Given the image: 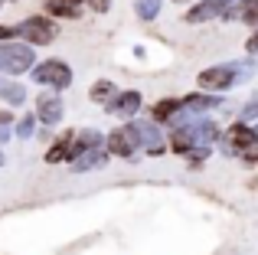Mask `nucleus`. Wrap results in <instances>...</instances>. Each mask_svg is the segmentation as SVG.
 Listing matches in <instances>:
<instances>
[{
  "instance_id": "nucleus-1",
  "label": "nucleus",
  "mask_w": 258,
  "mask_h": 255,
  "mask_svg": "<svg viewBox=\"0 0 258 255\" xmlns=\"http://www.w3.org/2000/svg\"><path fill=\"white\" fill-rule=\"evenodd\" d=\"M30 79L36 85H43L46 92H59V95H62L66 89H72L76 72H72V66L66 62V59H43V62H36L30 69Z\"/></svg>"
},
{
  "instance_id": "nucleus-2",
  "label": "nucleus",
  "mask_w": 258,
  "mask_h": 255,
  "mask_svg": "<svg viewBox=\"0 0 258 255\" xmlns=\"http://www.w3.org/2000/svg\"><path fill=\"white\" fill-rule=\"evenodd\" d=\"M13 30H17L20 43L33 46V49L49 46L52 39L59 36V23H56V20H49L46 13H30V17H23L20 23H13Z\"/></svg>"
},
{
  "instance_id": "nucleus-3",
  "label": "nucleus",
  "mask_w": 258,
  "mask_h": 255,
  "mask_svg": "<svg viewBox=\"0 0 258 255\" xmlns=\"http://www.w3.org/2000/svg\"><path fill=\"white\" fill-rule=\"evenodd\" d=\"M36 66V49L20 39L10 43H0V72L4 76H26V72Z\"/></svg>"
},
{
  "instance_id": "nucleus-4",
  "label": "nucleus",
  "mask_w": 258,
  "mask_h": 255,
  "mask_svg": "<svg viewBox=\"0 0 258 255\" xmlns=\"http://www.w3.org/2000/svg\"><path fill=\"white\" fill-rule=\"evenodd\" d=\"M239 85V72H235L232 62H216L206 66V69L196 76V89L200 92H213V95H226Z\"/></svg>"
},
{
  "instance_id": "nucleus-5",
  "label": "nucleus",
  "mask_w": 258,
  "mask_h": 255,
  "mask_svg": "<svg viewBox=\"0 0 258 255\" xmlns=\"http://www.w3.org/2000/svg\"><path fill=\"white\" fill-rule=\"evenodd\" d=\"M131 131H134V141H138V151H144L147 157H164L167 151V134L160 124H154L151 118H131Z\"/></svg>"
},
{
  "instance_id": "nucleus-6",
  "label": "nucleus",
  "mask_w": 258,
  "mask_h": 255,
  "mask_svg": "<svg viewBox=\"0 0 258 255\" xmlns=\"http://www.w3.org/2000/svg\"><path fill=\"white\" fill-rule=\"evenodd\" d=\"M219 144H222V154H226V157H242L245 151H252L258 144V131H255V124L232 121L219 134Z\"/></svg>"
},
{
  "instance_id": "nucleus-7",
  "label": "nucleus",
  "mask_w": 258,
  "mask_h": 255,
  "mask_svg": "<svg viewBox=\"0 0 258 255\" xmlns=\"http://www.w3.org/2000/svg\"><path fill=\"white\" fill-rule=\"evenodd\" d=\"M33 115H36V121L43 124V128H56L59 121H62V115H66V102H62V95L59 92H39L36 98H33Z\"/></svg>"
},
{
  "instance_id": "nucleus-8",
  "label": "nucleus",
  "mask_w": 258,
  "mask_h": 255,
  "mask_svg": "<svg viewBox=\"0 0 258 255\" xmlns=\"http://www.w3.org/2000/svg\"><path fill=\"white\" fill-rule=\"evenodd\" d=\"M141 108H144V95H141L138 89H124V92L118 89V92H114V98L105 105L108 115L121 118V121H131V118H138Z\"/></svg>"
},
{
  "instance_id": "nucleus-9",
  "label": "nucleus",
  "mask_w": 258,
  "mask_h": 255,
  "mask_svg": "<svg viewBox=\"0 0 258 255\" xmlns=\"http://www.w3.org/2000/svg\"><path fill=\"white\" fill-rule=\"evenodd\" d=\"M105 151L108 157H121V160H134L138 154V141H134V131L127 121H121V128H114L111 134H105Z\"/></svg>"
},
{
  "instance_id": "nucleus-10",
  "label": "nucleus",
  "mask_w": 258,
  "mask_h": 255,
  "mask_svg": "<svg viewBox=\"0 0 258 255\" xmlns=\"http://www.w3.org/2000/svg\"><path fill=\"white\" fill-rule=\"evenodd\" d=\"M235 0H196L189 4V10L183 13V23L186 26H200V23H209V20H219L226 13V7H232Z\"/></svg>"
},
{
  "instance_id": "nucleus-11",
  "label": "nucleus",
  "mask_w": 258,
  "mask_h": 255,
  "mask_svg": "<svg viewBox=\"0 0 258 255\" xmlns=\"http://www.w3.org/2000/svg\"><path fill=\"white\" fill-rule=\"evenodd\" d=\"M183 102V111H189V115H209V111L222 108V95H213V92H189V95L180 98Z\"/></svg>"
},
{
  "instance_id": "nucleus-12",
  "label": "nucleus",
  "mask_w": 258,
  "mask_h": 255,
  "mask_svg": "<svg viewBox=\"0 0 258 255\" xmlns=\"http://www.w3.org/2000/svg\"><path fill=\"white\" fill-rule=\"evenodd\" d=\"M108 151L105 147H95V151H85V154H76V157L69 160V170L72 173H88V170H101V167H108Z\"/></svg>"
},
{
  "instance_id": "nucleus-13",
  "label": "nucleus",
  "mask_w": 258,
  "mask_h": 255,
  "mask_svg": "<svg viewBox=\"0 0 258 255\" xmlns=\"http://www.w3.org/2000/svg\"><path fill=\"white\" fill-rule=\"evenodd\" d=\"M219 20H235V23H245V26H258V0H235L232 7H226V13H222Z\"/></svg>"
},
{
  "instance_id": "nucleus-14",
  "label": "nucleus",
  "mask_w": 258,
  "mask_h": 255,
  "mask_svg": "<svg viewBox=\"0 0 258 255\" xmlns=\"http://www.w3.org/2000/svg\"><path fill=\"white\" fill-rule=\"evenodd\" d=\"M85 10V0H46L43 13L49 20H79Z\"/></svg>"
},
{
  "instance_id": "nucleus-15",
  "label": "nucleus",
  "mask_w": 258,
  "mask_h": 255,
  "mask_svg": "<svg viewBox=\"0 0 258 255\" xmlns=\"http://www.w3.org/2000/svg\"><path fill=\"white\" fill-rule=\"evenodd\" d=\"M95 147H105V134L98 131V128H79L76 138H72V151H69V160L76 157V154H85V151H95ZM66 160V164H69Z\"/></svg>"
},
{
  "instance_id": "nucleus-16",
  "label": "nucleus",
  "mask_w": 258,
  "mask_h": 255,
  "mask_svg": "<svg viewBox=\"0 0 258 255\" xmlns=\"http://www.w3.org/2000/svg\"><path fill=\"white\" fill-rule=\"evenodd\" d=\"M0 102H4V108H23L30 102L26 85L20 79H0Z\"/></svg>"
},
{
  "instance_id": "nucleus-17",
  "label": "nucleus",
  "mask_w": 258,
  "mask_h": 255,
  "mask_svg": "<svg viewBox=\"0 0 258 255\" xmlns=\"http://www.w3.org/2000/svg\"><path fill=\"white\" fill-rule=\"evenodd\" d=\"M72 138H76V131H62L59 138H52V144L46 147V154H43V160L49 167H56V164H66L69 160V151H72Z\"/></svg>"
},
{
  "instance_id": "nucleus-18",
  "label": "nucleus",
  "mask_w": 258,
  "mask_h": 255,
  "mask_svg": "<svg viewBox=\"0 0 258 255\" xmlns=\"http://www.w3.org/2000/svg\"><path fill=\"white\" fill-rule=\"evenodd\" d=\"M180 111H183V102H180V98H173V95H167V98H160V102L151 105V115H147V118H151L154 124L164 128L173 115H180Z\"/></svg>"
},
{
  "instance_id": "nucleus-19",
  "label": "nucleus",
  "mask_w": 258,
  "mask_h": 255,
  "mask_svg": "<svg viewBox=\"0 0 258 255\" xmlns=\"http://www.w3.org/2000/svg\"><path fill=\"white\" fill-rule=\"evenodd\" d=\"M114 92H118V85H114L111 79H98V82H92V89H88V102H95V105L105 108V105L114 98Z\"/></svg>"
},
{
  "instance_id": "nucleus-20",
  "label": "nucleus",
  "mask_w": 258,
  "mask_h": 255,
  "mask_svg": "<svg viewBox=\"0 0 258 255\" xmlns=\"http://www.w3.org/2000/svg\"><path fill=\"white\" fill-rule=\"evenodd\" d=\"M164 10V0H134V13H138L141 23H154Z\"/></svg>"
},
{
  "instance_id": "nucleus-21",
  "label": "nucleus",
  "mask_w": 258,
  "mask_h": 255,
  "mask_svg": "<svg viewBox=\"0 0 258 255\" xmlns=\"http://www.w3.org/2000/svg\"><path fill=\"white\" fill-rule=\"evenodd\" d=\"M36 128H39V121H36V115L33 111H23V115L13 121V138H20V141H30L33 134H36Z\"/></svg>"
},
{
  "instance_id": "nucleus-22",
  "label": "nucleus",
  "mask_w": 258,
  "mask_h": 255,
  "mask_svg": "<svg viewBox=\"0 0 258 255\" xmlns=\"http://www.w3.org/2000/svg\"><path fill=\"white\" fill-rule=\"evenodd\" d=\"M235 72H239V82H245V79L258 76V56H248V59H239V62H232Z\"/></svg>"
},
{
  "instance_id": "nucleus-23",
  "label": "nucleus",
  "mask_w": 258,
  "mask_h": 255,
  "mask_svg": "<svg viewBox=\"0 0 258 255\" xmlns=\"http://www.w3.org/2000/svg\"><path fill=\"white\" fill-rule=\"evenodd\" d=\"M239 121H245V124L258 121V95H252L245 105H242V111H239Z\"/></svg>"
},
{
  "instance_id": "nucleus-24",
  "label": "nucleus",
  "mask_w": 258,
  "mask_h": 255,
  "mask_svg": "<svg viewBox=\"0 0 258 255\" xmlns=\"http://www.w3.org/2000/svg\"><path fill=\"white\" fill-rule=\"evenodd\" d=\"M85 7H88L92 13H98V17H101V13L111 10V0H85Z\"/></svg>"
},
{
  "instance_id": "nucleus-25",
  "label": "nucleus",
  "mask_w": 258,
  "mask_h": 255,
  "mask_svg": "<svg viewBox=\"0 0 258 255\" xmlns=\"http://www.w3.org/2000/svg\"><path fill=\"white\" fill-rule=\"evenodd\" d=\"M245 56H258V26L252 30V36L245 39Z\"/></svg>"
},
{
  "instance_id": "nucleus-26",
  "label": "nucleus",
  "mask_w": 258,
  "mask_h": 255,
  "mask_svg": "<svg viewBox=\"0 0 258 255\" xmlns=\"http://www.w3.org/2000/svg\"><path fill=\"white\" fill-rule=\"evenodd\" d=\"M10 39H17V30H13V23H0V43H10Z\"/></svg>"
},
{
  "instance_id": "nucleus-27",
  "label": "nucleus",
  "mask_w": 258,
  "mask_h": 255,
  "mask_svg": "<svg viewBox=\"0 0 258 255\" xmlns=\"http://www.w3.org/2000/svg\"><path fill=\"white\" fill-rule=\"evenodd\" d=\"M13 121H17L13 108H0V128H13Z\"/></svg>"
},
{
  "instance_id": "nucleus-28",
  "label": "nucleus",
  "mask_w": 258,
  "mask_h": 255,
  "mask_svg": "<svg viewBox=\"0 0 258 255\" xmlns=\"http://www.w3.org/2000/svg\"><path fill=\"white\" fill-rule=\"evenodd\" d=\"M242 160H245L248 167H255V164H258V144L252 147V151H245V154H242Z\"/></svg>"
},
{
  "instance_id": "nucleus-29",
  "label": "nucleus",
  "mask_w": 258,
  "mask_h": 255,
  "mask_svg": "<svg viewBox=\"0 0 258 255\" xmlns=\"http://www.w3.org/2000/svg\"><path fill=\"white\" fill-rule=\"evenodd\" d=\"M10 138H13V128H0V144H7Z\"/></svg>"
},
{
  "instance_id": "nucleus-30",
  "label": "nucleus",
  "mask_w": 258,
  "mask_h": 255,
  "mask_svg": "<svg viewBox=\"0 0 258 255\" xmlns=\"http://www.w3.org/2000/svg\"><path fill=\"white\" fill-rule=\"evenodd\" d=\"M7 164V154H4V147H0V167H4Z\"/></svg>"
},
{
  "instance_id": "nucleus-31",
  "label": "nucleus",
  "mask_w": 258,
  "mask_h": 255,
  "mask_svg": "<svg viewBox=\"0 0 258 255\" xmlns=\"http://www.w3.org/2000/svg\"><path fill=\"white\" fill-rule=\"evenodd\" d=\"M173 4H196V0H173Z\"/></svg>"
},
{
  "instance_id": "nucleus-32",
  "label": "nucleus",
  "mask_w": 258,
  "mask_h": 255,
  "mask_svg": "<svg viewBox=\"0 0 258 255\" xmlns=\"http://www.w3.org/2000/svg\"><path fill=\"white\" fill-rule=\"evenodd\" d=\"M255 131H258V121H255Z\"/></svg>"
},
{
  "instance_id": "nucleus-33",
  "label": "nucleus",
  "mask_w": 258,
  "mask_h": 255,
  "mask_svg": "<svg viewBox=\"0 0 258 255\" xmlns=\"http://www.w3.org/2000/svg\"><path fill=\"white\" fill-rule=\"evenodd\" d=\"M0 7H4V0H0Z\"/></svg>"
},
{
  "instance_id": "nucleus-34",
  "label": "nucleus",
  "mask_w": 258,
  "mask_h": 255,
  "mask_svg": "<svg viewBox=\"0 0 258 255\" xmlns=\"http://www.w3.org/2000/svg\"><path fill=\"white\" fill-rule=\"evenodd\" d=\"M4 4H7V0H4Z\"/></svg>"
}]
</instances>
